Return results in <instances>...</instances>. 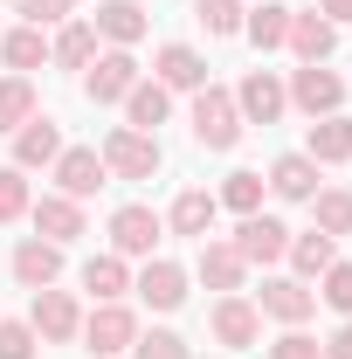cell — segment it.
Segmentation results:
<instances>
[{
  "instance_id": "cell-37",
  "label": "cell",
  "mask_w": 352,
  "mask_h": 359,
  "mask_svg": "<svg viewBox=\"0 0 352 359\" xmlns=\"http://www.w3.org/2000/svg\"><path fill=\"white\" fill-rule=\"evenodd\" d=\"M263 353H269V359H325V346H318V339H311L304 325H283V332H276V339H269Z\"/></svg>"
},
{
  "instance_id": "cell-29",
  "label": "cell",
  "mask_w": 352,
  "mask_h": 359,
  "mask_svg": "<svg viewBox=\"0 0 352 359\" xmlns=\"http://www.w3.org/2000/svg\"><path fill=\"white\" fill-rule=\"evenodd\" d=\"M215 201L228 208V215H235V222H242V215H263V201H269V180L256 173V166H235V173H228V180L215 187Z\"/></svg>"
},
{
  "instance_id": "cell-22",
  "label": "cell",
  "mask_w": 352,
  "mask_h": 359,
  "mask_svg": "<svg viewBox=\"0 0 352 359\" xmlns=\"http://www.w3.org/2000/svg\"><path fill=\"white\" fill-rule=\"evenodd\" d=\"M152 76L173 90V97H194V90H208V55L194 42H166L159 55H152Z\"/></svg>"
},
{
  "instance_id": "cell-12",
  "label": "cell",
  "mask_w": 352,
  "mask_h": 359,
  "mask_svg": "<svg viewBox=\"0 0 352 359\" xmlns=\"http://www.w3.org/2000/svg\"><path fill=\"white\" fill-rule=\"evenodd\" d=\"M187 276H201L215 297H228V290H249V263L235 256V242H228V235L194 242V269H187Z\"/></svg>"
},
{
  "instance_id": "cell-21",
  "label": "cell",
  "mask_w": 352,
  "mask_h": 359,
  "mask_svg": "<svg viewBox=\"0 0 352 359\" xmlns=\"http://www.w3.org/2000/svg\"><path fill=\"white\" fill-rule=\"evenodd\" d=\"M283 48L297 55V62H332V48H339V21H325L318 7H290V35Z\"/></svg>"
},
{
  "instance_id": "cell-7",
  "label": "cell",
  "mask_w": 352,
  "mask_h": 359,
  "mask_svg": "<svg viewBox=\"0 0 352 359\" xmlns=\"http://www.w3.org/2000/svg\"><path fill=\"white\" fill-rule=\"evenodd\" d=\"M187 283H194V276H187V263H173V256H145V263L132 269V297L145 311H159V318L187 304Z\"/></svg>"
},
{
  "instance_id": "cell-35",
  "label": "cell",
  "mask_w": 352,
  "mask_h": 359,
  "mask_svg": "<svg viewBox=\"0 0 352 359\" xmlns=\"http://www.w3.org/2000/svg\"><path fill=\"white\" fill-rule=\"evenodd\" d=\"M132 359H194V346L180 339L173 325H152V332L138 325V339H132Z\"/></svg>"
},
{
  "instance_id": "cell-38",
  "label": "cell",
  "mask_w": 352,
  "mask_h": 359,
  "mask_svg": "<svg viewBox=\"0 0 352 359\" xmlns=\"http://www.w3.org/2000/svg\"><path fill=\"white\" fill-rule=\"evenodd\" d=\"M14 14L28 28H62V21H76V0H14Z\"/></svg>"
},
{
  "instance_id": "cell-3",
  "label": "cell",
  "mask_w": 352,
  "mask_h": 359,
  "mask_svg": "<svg viewBox=\"0 0 352 359\" xmlns=\"http://www.w3.org/2000/svg\"><path fill=\"white\" fill-rule=\"evenodd\" d=\"M208 339L228 346V353H256V346H263V311H256V297H249V290L215 297V311H208Z\"/></svg>"
},
{
  "instance_id": "cell-5",
  "label": "cell",
  "mask_w": 352,
  "mask_h": 359,
  "mask_svg": "<svg viewBox=\"0 0 352 359\" xmlns=\"http://www.w3.org/2000/svg\"><path fill=\"white\" fill-rule=\"evenodd\" d=\"M159 242H166V215H159V208H145V201H125V208H111V249H118L125 263H145V256H159Z\"/></svg>"
},
{
  "instance_id": "cell-27",
  "label": "cell",
  "mask_w": 352,
  "mask_h": 359,
  "mask_svg": "<svg viewBox=\"0 0 352 359\" xmlns=\"http://www.w3.org/2000/svg\"><path fill=\"white\" fill-rule=\"evenodd\" d=\"M0 62H7V76H35L48 62V28H28V21L7 28V35H0Z\"/></svg>"
},
{
  "instance_id": "cell-28",
  "label": "cell",
  "mask_w": 352,
  "mask_h": 359,
  "mask_svg": "<svg viewBox=\"0 0 352 359\" xmlns=\"http://www.w3.org/2000/svg\"><path fill=\"white\" fill-rule=\"evenodd\" d=\"M283 263H290V276H304V283H318L325 269L339 263V242H332L325 228H304V235H290V256H283Z\"/></svg>"
},
{
  "instance_id": "cell-30",
  "label": "cell",
  "mask_w": 352,
  "mask_h": 359,
  "mask_svg": "<svg viewBox=\"0 0 352 359\" xmlns=\"http://www.w3.org/2000/svg\"><path fill=\"white\" fill-rule=\"evenodd\" d=\"M242 35L263 48V55H276L283 35H290V7H283V0H256V7L242 14Z\"/></svg>"
},
{
  "instance_id": "cell-34",
  "label": "cell",
  "mask_w": 352,
  "mask_h": 359,
  "mask_svg": "<svg viewBox=\"0 0 352 359\" xmlns=\"http://www.w3.org/2000/svg\"><path fill=\"white\" fill-rule=\"evenodd\" d=\"M28 208H35V187L21 166H0V228L7 222H28Z\"/></svg>"
},
{
  "instance_id": "cell-9",
  "label": "cell",
  "mask_w": 352,
  "mask_h": 359,
  "mask_svg": "<svg viewBox=\"0 0 352 359\" xmlns=\"http://www.w3.org/2000/svg\"><path fill=\"white\" fill-rule=\"evenodd\" d=\"M228 242H235V256H242L249 269H276L283 256H290V228L276 222V215H242Z\"/></svg>"
},
{
  "instance_id": "cell-23",
  "label": "cell",
  "mask_w": 352,
  "mask_h": 359,
  "mask_svg": "<svg viewBox=\"0 0 352 359\" xmlns=\"http://www.w3.org/2000/svg\"><path fill=\"white\" fill-rule=\"evenodd\" d=\"M97 28H90L83 14H76V21H62V28H48V62H55V69H69V76H83L90 62H97Z\"/></svg>"
},
{
  "instance_id": "cell-11",
  "label": "cell",
  "mask_w": 352,
  "mask_h": 359,
  "mask_svg": "<svg viewBox=\"0 0 352 359\" xmlns=\"http://www.w3.org/2000/svg\"><path fill=\"white\" fill-rule=\"evenodd\" d=\"M48 180H55V194H69V201H97V194L111 187L97 145H62V159L48 166Z\"/></svg>"
},
{
  "instance_id": "cell-32",
  "label": "cell",
  "mask_w": 352,
  "mask_h": 359,
  "mask_svg": "<svg viewBox=\"0 0 352 359\" xmlns=\"http://www.w3.org/2000/svg\"><path fill=\"white\" fill-rule=\"evenodd\" d=\"M42 111V97H35V76H0V138H14L28 118Z\"/></svg>"
},
{
  "instance_id": "cell-19",
  "label": "cell",
  "mask_w": 352,
  "mask_h": 359,
  "mask_svg": "<svg viewBox=\"0 0 352 359\" xmlns=\"http://www.w3.org/2000/svg\"><path fill=\"white\" fill-rule=\"evenodd\" d=\"M263 180H269V194H276V201H290V208H304L311 194L325 187V166H318L311 152H276Z\"/></svg>"
},
{
  "instance_id": "cell-40",
  "label": "cell",
  "mask_w": 352,
  "mask_h": 359,
  "mask_svg": "<svg viewBox=\"0 0 352 359\" xmlns=\"http://www.w3.org/2000/svg\"><path fill=\"white\" fill-rule=\"evenodd\" d=\"M325 359H352V318H339V332L325 339Z\"/></svg>"
},
{
  "instance_id": "cell-26",
  "label": "cell",
  "mask_w": 352,
  "mask_h": 359,
  "mask_svg": "<svg viewBox=\"0 0 352 359\" xmlns=\"http://www.w3.org/2000/svg\"><path fill=\"white\" fill-rule=\"evenodd\" d=\"M304 152L318 159V166H346V159H352V118H346V111H332V118H311Z\"/></svg>"
},
{
  "instance_id": "cell-33",
  "label": "cell",
  "mask_w": 352,
  "mask_h": 359,
  "mask_svg": "<svg viewBox=\"0 0 352 359\" xmlns=\"http://www.w3.org/2000/svg\"><path fill=\"white\" fill-rule=\"evenodd\" d=\"M242 14H249V0H194V21L208 28V42H235Z\"/></svg>"
},
{
  "instance_id": "cell-25",
  "label": "cell",
  "mask_w": 352,
  "mask_h": 359,
  "mask_svg": "<svg viewBox=\"0 0 352 359\" xmlns=\"http://www.w3.org/2000/svg\"><path fill=\"white\" fill-rule=\"evenodd\" d=\"M118 111H125V125H132V132H152V138H159V125L173 118V90L159 83V76H138L132 97H125Z\"/></svg>"
},
{
  "instance_id": "cell-2",
  "label": "cell",
  "mask_w": 352,
  "mask_h": 359,
  "mask_svg": "<svg viewBox=\"0 0 352 359\" xmlns=\"http://www.w3.org/2000/svg\"><path fill=\"white\" fill-rule=\"evenodd\" d=\"M97 152H104V173H111V180H132V187H138V180H159V166H166L159 138H152V132H132V125H111Z\"/></svg>"
},
{
  "instance_id": "cell-14",
  "label": "cell",
  "mask_w": 352,
  "mask_h": 359,
  "mask_svg": "<svg viewBox=\"0 0 352 359\" xmlns=\"http://www.w3.org/2000/svg\"><path fill=\"white\" fill-rule=\"evenodd\" d=\"M28 222H35V235L55 242V249H69V242H83V235H90L83 201H69V194H42V201L28 208Z\"/></svg>"
},
{
  "instance_id": "cell-24",
  "label": "cell",
  "mask_w": 352,
  "mask_h": 359,
  "mask_svg": "<svg viewBox=\"0 0 352 359\" xmlns=\"http://www.w3.org/2000/svg\"><path fill=\"white\" fill-rule=\"evenodd\" d=\"M76 283H83L97 304H125V297H132V263H125L118 249H104V256H90V263L76 269Z\"/></svg>"
},
{
  "instance_id": "cell-18",
  "label": "cell",
  "mask_w": 352,
  "mask_h": 359,
  "mask_svg": "<svg viewBox=\"0 0 352 359\" xmlns=\"http://www.w3.org/2000/svg\"><path fill=\"white\" fill-rule=\"evenodd\" d=\"M215 222H221V201L208 187H180L173 208H166V235H180V242H208Z\"/></svg>"
},
{
  "instance_id": "cell-20",
  "label": "cell",
  "mask_w": 352,
  "mask_h": 359,
  "mask_svg": "<svg viewBox=\"0 0 352 359\" xmlns=\"http://www.w3.org/2000/svg\"><path fill=\"white\" fill-rule=\"evenodd\" d=\"M83 21L97 28V42H104V48H138V42H145V28H152L138 0H97V14H83Z\"/></svg>"
},
{
  "instance_id": "cell-39",
  "label": "cell",
  "mask_w": 352,
  "mask_h": 359,
  "mask_svg": "<svg viewBox=\"0 0 352 359\" xmlns=\"http://www.w3.org/2000/svg\"><path fill=\"white\" fill-rule=\"evenodd\" d=\"M35 353H42L35 325L28 318H0V359H35Z\"/></svg>"
},
{
  "instance_id": "cell-15",
  "label": "cell",
  "mask_w": 352,
  "mask_h": 359,
  "mask_svg": "<svg viewBox=\"0 0 352 359\" xmlns=\"http://www.w3.org/2000/svg\"><path fill=\"white\" fill-rule=\"evenodd\" d=\"M256 311L269 325H304L318 311V290H311L304 276H263V290H256Z\"/></svg>"
},
{
  "instance_id": "cell-42",
  "label": "cell",
  "mask_w": 352,
  "mask_h": 359,
  "mask_svg": "<svg viewBox=\"0 0 352 359\" xmlns=\"http://www.w3.org/2000/svg\"><path fill=\"white\" fill-rule=\"evenodd\" d=\"M0 35H7V28H0Z\"/></svg>"
},
{
  "instance_id": "cell-13",
  "label": "cell",
  "mask_w": 352,
  "mask_h": 359,
  "mask_svg": "<svg viewBox=\"0 0 352 359\" xmlns=\"http://www.w3.org/2000/svg\"><path fill=\"white\" fill-rule=\"evenodd\" d=\"M235 111H242V125H276L283 111H290V97H283V76L276 69H242V83H235Z\"/></svg>"
},
{
  "instance_id": "cell-16",
  "label": "cell",
  "mask_w": 352,
  "mask_h": 359,
  "mask_svg": "<svg viewBox=\"0 0 352 359\" xmlns=\"http://www.w3.org/2000/svg\"><path fill=\"white\" fill-rule=\"evenodd\" d=\"M62 256H69V249H55V242H42V235H21L14 256H7V269H14L21 290H48V283H62Z\"/></svg>"
},
{
  "instance_id": "cell-10",
  "label": "cell",
  "mask_w": 352,
  "mask_h": 359,
  "mask_svg": "<svg viewBox=\"0 0 352 359\" xmlns=\"http://www.w3.org/2000/svg\"><path fill=\"white\" fill-rule=\"evenodd\" d=\"M83 339L97 359H125L132 353V339H138V311L132 304H97V311H83Z\"/></svg>"
},
{
  "instance_id": "cell-17",
  "label": "cell",
  "mask_w": 352,
  "mask_h": 359,
  "mask_svg": "<svg viewBox=\"0 0 352 359\" xmlns=\"http://www.w3.org/2000/svg\"><path fill=\"white\" fill-rule=\"evenodd\" d=\"M55 159H62V125H55L48 111H35V118L14 132V159H7V166H21V173H48Z\"/></svg>"
},
{
  "instance_id": "cell-8",
  "label": "cell",
  "mask_w": 352,
  "mask_h": 359,
  "mask_svg": "<svg viewBox=\"0 0 352 359\" xmlns=\"http://www.w3.org/2000/svg\"><path fill=\"white\" fill-rule=\"evenodd\" d=\"M138 76H145V69H138V55H132V48H97V62H90L76 83H83V97H90V104H125Z\"/></svg>"
},
{
  "instance_id": "cell-41",
  "label": "cell",
  "mask_w": 352,
  "mask_h": 359,
  "mask_svg": "<svg viewBox=\"0 0 352 359\" xmlns=\"http://www.w3.org/2000/svg\"><path fill=\"white\" fill-rule=\"evenodd\" d=\"M311 7H318L325 21H339V28H346V21H352V0H311Z\"/></svg>"
},
{
  "instance_id": "cell-36",
  "label": "cell",
  "mask_w": 352,
  "mask_h": 359,
  "mask_svg": "<svg viewBox=\"0 0 352 359\" xmlns=\"http://www.w3.org/2000/svg\"><path fill=\"white\" fill-rule=\"evenodd\" d=\"M311 290H318V304H325V311H339V318H352V263H346V256H339V263L325 269V276H318V283H311Z\"/></svg>"
},
{
  "instance_id": "cell-4",
  "label": "cell",
  "mask_w": 352,
  "mask_h": 359,
  "mask_svg": "<svg viewBox=\"0 0 352 359\" xmlns=\"http://www.w3.org/2000/svg\"><path fill=\"white\" fill-rule=\"evenodd\" d=\"M283 97H290V111H304V118H332V111H346V76H339L332 62H297L290 83H283Z\"/></svg>"
},
{
  "instance_id": "cell-1",
  "label": "cell",
  "mask_w": 352,
  "mask_h": 359,
  "mask_svg": "<svg viewBox=\"0 0 352 359\" xmlns=\"http://www.w3.org/2000/svg\"><path fill=\"white\" fill-rule=\"evenodd\" d=\"M187 125H194V145L201 152H235L242 145V111H235V90L228 83H208V90H194V104H187Z\"/></svg>"
},
{
  "instance_id": "cell-6",
  "label": "cell",
  "mask_w": 352,
  "mask_h": 359,
  "mask_svg": "<svg viewBox=\"0 0 352 359\" xmlns=\"http://www.w3.org/2000/svg\"><path fill=\"white\" fill-rule=\"evenodd\" d=\"M28 325H35L42 346H69V339L83 332V304H76V290H62V283L28 290Z\"/></svg>"
},
{
  "instance_id": "cell-31",
  "label": "cell",
  "mask_w": 352,
  "mask_h": 359,
  "mask_svg": "<svg viewBox=\"0 0 352 359\" xmlns=\"http://www.w3.org/2000/svg\"><path fill=\"white\" fill-rule=\"evenodd\" d=\"M304 208H311V228H325L332 242H346V235H352V187H318Z\"/></svg>"
}]
</instances>
